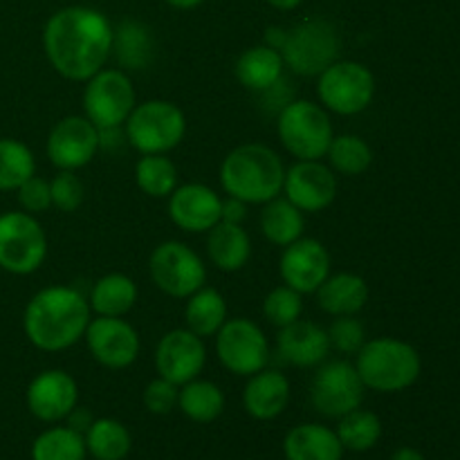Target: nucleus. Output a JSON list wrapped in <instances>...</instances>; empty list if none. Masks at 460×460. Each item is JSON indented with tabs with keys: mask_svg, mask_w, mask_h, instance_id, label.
<instances>
[{
	"mask_svg": "<svg viewBox=\"0 0 460 460\" xmlns=\"http://www.w3.org/2000/svg\"><path fill=\"white\" fill-rule=\"evenodd\" d=\"M135 182L146 196L169 198L178 189V169L164 155H144L135 166Z\"/></svg>",
	"mask_w": 460,
	"mask_h": 460,
	"instance_id": "nucleus-36",
	"label": "nucleus"
},
{
	"mask_svg": "<svg viewBox=\"0 0 460 460\" xmlns=\"http://www.w3.org/2000/svg\"><path fill=\"white\" fill-rule=\"evenodd\" d=\"M85 438L70 427H52L31 445V460H85Z\"/></svg>",
	"mask_w": 460,
	"mask_h": 460,
	"instance_id": "nucleus-34",
	"label": "nucleus"
},
{
	"mask_svg": "<svg viewBox=\"0 0 460 460\" xmlns=\"http://www.w3.org/2000/svg\"><path fill=\"white\" fill-rule=\"evenodd\" d=\"M178 407L182 409L184 416L193 422H214L225 409V395L214 382L191 380L182 385L178 395Z\"/></svg>",
	"mask_w": 460,
	"mask_h": 460,
	"instance_id": "nucleus-32",
	"label": "nucleus"
},
{
	"mask_svg": "<svg viewBox=\"0 0 460 460\" xmlns=\"http://www.w3.org/2000/svg\"><path fill=\"white\" fill-rule=\"evenodd\" d=\"M389 460H425V456L413 447H400Z\"/></svg>",
	"mask_w": 460,
	"mask_h": 460,
	"instance_id": "nucleus-46",
	"label": "nucleus"
},
{
	"mask_svg": "<svg viewBox=\"0 0 460 460\" xmlns=\"http://www.w3.org/2000/svg\"><path fill=\"white\" fill-rule=\"evenodd\" d=\"M45 57L70 81H88L111 57L112 27L102 12L67 7L54 13L43 30Z\"/></svg>",
	"mask_w": 460,
	"mask_h": 460,
	"instance_id": "nucleus-1",
	"label": "nucleus"
},
{
	"mask_svg": "<svg viewBox=\"0 0 460 460\" xmlns=\"http://www.w3.org/2000/svg\"><path fill=\"white\" fill-rule=\"evenodd\" d=\"M169 218L184 232H209L223 218V200L207 184H184L169 196Z\"/></svg>",
	"mask_w": 460,
	"mask_h": 460,
	"instance_id": "nucleus-20",
	"label": "nucleus"
},
{
	"mask_svg": "<svg viewBox=\"0 0 460 460\" xmlns=\"http://www.w3.org/2000/svg\"><path fill=\"white\" fill-rule=\"evenodd\" d=\"M286 198L301 211L317 214L331 207L337 198V175L319 160H299L286 171Z\"/></svg>",
	"mask_w": 460,
	"mask_h": 460,
	"instance_id": "nucleus-16",
	"label": "nucleus"
},
{
	"mask_svg": "<svg viewBox=\"0 0 460 460\" xmlns=\"http://www.w3.org/2000/svg\"><path fill=\"white\" fill-rule=\"evenodd\" d=\"M337 438H340L344 449H350V452H368L382 438L380 418L373 411H367V409H353V411L340 418Z\"/></svg>",
	"mask_w": 460,
	"mask_h": 460,
	"instance_id": "nucleus-33",
	"label": "nucleus"
},
{
	"mask_svg": "<svg viewBox=\"0 0 460 460\" xmlns=\"http://www.w3.org/2000/svg\"><path fill=\"white\" fill-rule=\"evenodd\" d=\"M99 151V128L88 117L72 115L57 121L48 137V157L57 169L75 171L93 162Z\"/></svg>",
	"mask_w": 460,
	"mask_h": 460,
	"instance_id": "nucleus-14",
	"label": "nucleus"
},
{
	"mask_svg": "<svg viewBox=\"0 0 460 460\" xmlns=\"http://www.w3.org/2000/svg\"><path fill=\"white\" fill-rule=\"evenodd\" d=\"M178 385L164 380V377H155L144 389V407L155 416H166L178 407Z\"/></svg>",
	"mask_w": 460,
	"mask_h": 460,
	"instance_id": "nucleus-41",
	"label": "nucleus"
},
{
	"mask_svg": "<svg viewBox=\"0 0 460 460\" xmlns=\"http://www.w3.org/2000/svg\"><path fill=\"white\" fill-rule=\"evenodd\" d=\"M328 341H331V349H337L344 355H355L359 353V349L364 346V326L359 319H355V314H346V317H337L332 322V326L328 328Z\"/></svg>",
	"mask_w": 460,
	"mask_h": 460,
	"instance_id": "nucleus-39",
	"label": "nucleus"
},
{
	"mask_svg": "<svg viewBox=\"0 0 460 460\" xmlns=\"http://www.w3.org/2000/svg\"><path fill=\"white\" fill-rule=\"evenodd\" d=\"M283 454L288 460H341L344 447L337 438V431L317 422H305L288 431Z\"/></svg>",
	"mask_w": 460,
	"mask_h": 460,
	"instance_id": "nucleus-23",
	"label": "nucleus"
},
{
	"mask_svg": "<svg viewBox=\"0 0 460 460\" xmlns=\"http://www.w3.org/2000/svg\"><path fill=\"white\" fill-rule=\"evenodd\" d=\"M247 216V205L238 198L229 196L227 200H223V218L220 220H227V223H236L241 225Z\"/></svg>",
	"mask_w": 460,
	"mask_h": 460,
	"instance_id": "nucleus-44",
	"label": "nucleus"
},
{
	"mask_svg": "<svg viewBox=\"0 0 460 460\" xmlns=\"http://www.w3.org/2000/svg\"><path fill=\"white\" fill-rule=\"evenodd\" d=\"M148 272L153 283L175 299H189L207 281V270L200 256L180 241L157 245L148 261Z\"/></svg>",
	"mask_w": 460,
	"mask_h": 460,
	"instance_id": "nucleus-10",
	"label": "nucleus"
},
{
	"mask_svg": "<svg viewBox=\"0 0 460 460\" xmlns=\"http://www.w3.org/2000/svg\"><path fill=\"white\" fill-rule=\"evenodd\" d=\"M279 52L295 75L319 76L340 58L341 39L332 22L323 18H308L286 31Z\"/></svg>",
	"mask_w": 460,
	"mask_h": 460,
	"instance_id": "nucleus-6",
	"label": "nucleus"
},
{
	"mask_svg": "<svg viewBox=\"0 0 460 460\" xmlns=\"http://www.w3.org/2000/svg\"><path fill=\"white\" fill-rule=\"evenodd\" d=\"M84 438L85 449L94 460H124L133 445L128 429L112 418L93 420Z\"/></svg>",
	"mask_w": 460,
	"mask_h": 460,
	"instance_id": "nucleus-31",
	"label": "nucleus"
},
{
	"mask_svg": "<svg viewBox=\"0 0 460 460\" xmlns=\"http://www.w3.org/2000/svg\"><path fill=\"white\" fill-rule=\"evenodd\" d=\"M90 425H93V416H90V411H85V409H72L70 416H67V427L75 431H79V434L85 436V431L90 429Z\"/></svg>",
	"mask_w": 460,
	"mask_h": 460,
	"instance_id": "nucleus-45",
	"label": "nucleus"
},
{
	"mask_svg": "<svg viewBox=\"0 0 460 460\" xmlns=\"http://www.w3.org/2000/svg\"><path fill=\"white\" fill-rule=\"evenodd\" d=\"M290 402V382L281 371H259L243 389V407L256 420H274Z\"/></svg>",
	"mask_w": 460,
	"mask_h": 460,
	"instance_id": "nucleus-22",
	"label": "nucleus"
},
{
	"mask_svg": "<svg viewBox=\"0 0 460 460\" xmlns=\"http://www.w3.org/2000/svg\"><path fill=\"white\" fill-rule=\"evenodd\" d=\"M49 191H52V205L66 211V214H72V211L79 209L85 200L84 182L72 171H61L49 182Z\"/></svg>",
	"mask_w": 460,
	"mask_h": 460,
	"instance_id": "nucleus-40",
	"label": "nucleus"
},
{
	"mask_svg": "<svg viewBox=\"0 0 460 460\" xmlns=\"http://www.w3.org/2000/svg\"><path fill=\"white\" fill-rule=\"evenodd\" d=\"M301 310H304V301L296 290H292L290 286L274 288L268 296H265L263 304V314L270 323H274L277 328L288 326V323L296 322L301 317Z\"/></svg>",
	"mask_w": 460,
	"mask_h": 460,
	"instance_id": "nucleus-38",
	"label": "nucleus"
},
{
	"mask_svg": "<svg viewBox=\"0 0 460 460\" xmlns=\"http://www.w3.org/2000/svg\"><path fill=\"white\" fill-rule=\"evenodd\" d=\"M304 225V211L296 209L288 198H274L265 202L261 214V232L272 245L288 247L290 243L299 241Z\"/></svg>",
	"mask_w": 460,
	"mask_h": 460,
	"instance_id": "nucleus-30",
	"label": "nucleus"
},
{
	"mask_svg": "<svg viewBox=\"0 0 460 460\" xmlns=\"http://www.w3.org/2000/svg\"><path fill=\"white\" fill-rule=\"evenodd\" d=\"M111 52L126 70H146L155 57V40L146 25L137 21H124L117 30H112Z\"/></svg>",
	"mask_w": 460,
	"mask_h": 460,
	"instance_id": "nucleus-26",
	"label": "nucleus"
},
{
	"mask_svg": "<svg viewBox=\"0 0 460 460\" xmlns=\"http://www.w3.org/2000/svg\"><path fill=\"white\" fill-rule=\"evenodd\" d=\"M90 323V305L75 288L52 286L36 292L22 314L25 335L36 349L58 353L75 346Z\"/></svg>",
	"mask_w": 460,
	"mask_h": 460,
	"instance_id": "nucleus-2",
	"label": "nucleus"
},
{
	"mask_svg": "<svg viewBox=\"0 0 460 460\" xmlns=\"http://www.w3.org/2000/svg\"><path fill=\"white\" fill-rule=\"evenodd\" d=\"M283 57L270 45H256L236 61V79L252 93H263L283 76Z\"/></svg>",
	"mask_w": 460,
	"mask_h": 460,
	"instance_id": "nucleus-27",
	"label": "nucleus"
},
{
	"mask_svg": "<svg viewBox=\"0 0 460 460\" xmlns=\"http://www.w3.org/2000/svg\"><path fill=\"white\" fill-rule=\"evenodd\" d=\"M268 3L272 4V7H277V9H283V12H290V9L299 7V4H301V0H268Z\"/></svg>",
	"mask_w": 460,
	"mask_h": 460,
	"instance_id": "nucleus-47",
	"label": "nucleus"
},
{
	"mask_svg": "<svg viewBox=\"0 0 460 460\" xmlns=\"http://www.w3.org/2000/svg\"><path fill=\"white\" fill-rule=\"evenodd\" d=\"M137 301V286L126 274H106L90 292V305L99 317H124Z\"/></svg>",
	"mask_w": 460,
	"mask_h": 460,
	"instance_id": "nucleus-28",
	"label": "nucleus"
},
{
	"mask_svg": "<svg viewBox=\"0 0 460 460\" xmlns=\"http://www.w3.org/2000/svg\"><path fill=\"white\" fill-rule=\"evenodd\" d=\"M187 133V119L175 103L151 99L133 108L126 119V142L144 155H164Z\"/></svg>",
	"mask_w": 460,
	"mask_h": 460,
	"instance_id": "nucleus-7",
	"label": "nucleus"
},
{
	"mask_svg": "<svg viewBox=\"0 0 460 460\" xmlns=\"http://www.w3.org/2000/svg\"><path fill=\"white\" fill-rule=\"evenodd\" d=\"M286 166L265 144H243L220 164V184L225 193L245 205H265L281 196Z\"/></svg>",
	"mask_w": 460,
	"mask_h": 460,
	"instance_id": "nucleus-3",
	"label": "nucleus"
},
{
	"mask_svg": "<svg viewBox=\"0 0 460 460\" xmlns=\"http://www.w3.org/2000/svg\"><path fill=\"white\" fill-rule=\"evenodd\" d=\"M48 256V236L27 211L0 214V268L9 274L36 272Z\"/></svg>",
	"mask_w": 460,
	"mask_h": 460,
	"instance_id": "nucleus-8",
	"label": "nucleus"
},
{
	"mask_svg": "<svg viewBox=\"0 0 460 460\" xmlns=\"http://www.w3.org/2000/svg\"><path fill=\"white\" fill-rule=\"evenodd\" d=\"M207 254H209L211 263L223 272H238L245 268L252 256L250 236L243 225L220 220L214 229H209Z\"/></svg>",
	"mask_w": 460,
	"mask_h": 460,
	"instance_id": "nucleus-25",
	"label": "nucleus"
},
{
	"mask_svg": "<svg viewBox=\"0 0 460 460\" xmlns=\"http://www.w3.org/2000/svg\"><path fill=\"white\" fill-rule=\"evenodd\" d=\"M216 335V353L229 373L250 377L263 371L270 359V346L254 322L243 317L227 319Z\"/></svg>",
	"mask_w": 460,
	"mask_h": 460,
	"instance_id": "nucleus-12",
	"label": "nucleus"
},
{
	"mask_svg": "<svg viewBox=\"0 0 460 460\" xmlns=\"http://www.w3.org/2000/svg\"><path fill=\"white\" fill-rule=\"evenodd\" d=\"M166 3L173 4V7H178V9H193V7H198L202 0H166Z\"/></svg>",
	"mask_w": 460,
	"mask_h": 460,
	"instance_id": "nucleus-48",
	"label": "nucleus"
},
{
	"mask_svg": "<svg viewBox=\"0 0 460 460\" xmlns=\"http://www.w3.org/2000/svg\"><path fill=\"white\" fill-rule=\"evenodd\" d=\"M331 169L341 175H362L373 164V151L358 135H340L332 137L326 153Z\"/></svg>",
	"mask_w": 460,
	"mask_h": 460,
	"instance_id": "nucleus-37",
	"label": "nucleus"
},
{
	"mask_svg": "<svg viewBox=\"0 0 460 460\" xmlns=\"http://www.w3.org/2000/svg\"><path fill=\"white\" fill-rule=\"evenodd\" d=\"M317 301L323 313L332 317L358 314L368 301V286L362 277L350 272L328 274L326 281L319 286Z\"/></svg>",
	"mask_w": 460,
	"mask_h": 460,
	"instance_id": "nucleus-24",
	"label": "nucleus"
},
{
	"mask_svg": "<svg viewBox=\"0 0 460 460\" xmlns=\"http://www.w3.org/2000/svg\"><path fill=\"white\" fill-rule=\"evenodd\" d=\"M27 409L31 416L43 422H58L70 416L72 409L79 400V389H76L75 377L67 376L66 371H43L30 382L27 386Z\"/></svg>",
	"mask_w": 460,
	"mask_h": 460,
	"instance_id": "nucleus-19",
	"label": "nucleus"
},
{
	"mask_svg": "<svg viewBox=\"0 0 460 460\" xmlns=\"http://www.w3.org/2000/svg\"><path fill=\"white\" fill-rule=\"evenodd\" d=\"M364 400L359 373L349 362H331L317 371L310 385V402L326 418H341L358 409Z\"/></svg>",
	"mask_w": 460,
	"mask_h": 460,
	"instance_id": "nucleus-13",
	"label": "nucleus"
},
{
	"mask_svg": "<svg viewBox=\"0 0 460 460\" xmlns=\"http://www.w3.org/2000/svg\"><path fill=\"white\" fill-rule=\"evenodd\" d=\"M317 94L328 111L337 115H358L371 106L376 76L364 63L335 61L319 75Z\"/></svg>",
	"mask_w": 460,
	"mask_h": 460,
	"instance_id": "nucleus-9",
	"label": "nucleus"
},
{
	"mask_svg": "<svg viewBox=\"0 0 460 460\" xmlns=\"http://www.w3.org/2000/svg\"><path fill=\"white\" fill-rule=\"evenodd\" d=\"M277 349L283 362L292 364V367L310 368L326 359L331 341H328V332L319 328L317 323L296 319V322L288 323L279 331Z\"/></svg>",
	"mask_w": 460,
	"mask_h": 460,
	"instance_id": "nucleus-21",
	"label": "nucleus"
},
{
	"mask_svg": "<svg viewBox=\"0 0 460 460\" xmlns=\"http://www.w3.org/2000/svg\"><path fill=\"white\" fill-rule=\"evenodd\" d=\"M259 94L263 97V102L268 103L270 112H277V115L288 106V103L295 102V99H292V84L286 79V76H281L277 84L270 85L268 90H263V93Z\"/></svg>",
	"mask_w": 460,
	"mask_h": 460,
	"instance_id": "nucleus-43",
	"label": "nucleus"
},
{
	"mask_svg": "<svg viewBox=\"0 0 460 460\" xmlns=\"http://www.w3.org/2000/svg\"><path fill=\"white\" fill-rule=\"evenodd\" d=\"M133 108L135 88L126 72L99 70L97 75L90 76L84 93V111L97 128L126 124Z\"/></svg>",
	"mask_w": 460,
	"mask_h": 460,
	"instance_id": "nucleus-11",
	"label": "nucleus"
},
{
	"mask_svg": "<svg viewBox=\"0 0 460 460\" xmlns=\"http://www.w3.org/2000/svg\"><path fill=\"white\" fill-rule=\"evenodd\" d=\"M277 133L281 144L296 160L326 157L332 137L331 117L319 103L295 99L277 115Z\"/></svg>",
	"mask_w": 460,
	"mask_h": 460,
	"instance_id": "nucleus-5",
	"label": "nucleus"
},
{
	"mask_svg": "<svg viewBox=\"0 0 460 460\" xmlns=\"http://www.w3.org/2000/svg\"><path fill=\"white\" fill-rule=\"evenodd\" d=\"M207 362L202 337L189 328H175L166 332L155 349V368L160 377L182 386L196 380Z\"/></svg>",
	"mask_w": 460,
	"mask_h": 460,
	"instance_id": "nucleus-15",
	"label": "nucleus"
},
{
	"mask_svg": "<svg viewBox=\"0 0 460 460\" xmlns=\"http://www.w3.org/2000/svg\"><path fill=\"white\" fill-rule=\"evenodd\" d=\"M184 322L198 337H211L227 322V304L225 296L214 288H205L193 292L184 308Z\"/></svg>",
	"mask_w": 460,
	"mask_h": 460,
	"instance_id": "nucleus-29",
	"label": "nucleus"
},
{
	"mask_svg": "<svg viewBox=\"0 0 460 460\" xmlns=\"http://www.w3.org/2000/svg\"><path fill=\"white\" fill-rule=\"evenodd\" d=\"M279 272L286 286H290L299 295H310V292H317L331 274V256L326 247L314 238H299L286 247Z\"/></svg>",
	"mask_w": 460,
	"mask_h": 460,
	"instance_id": "nucleus-18",
	"label": "nucleus"
},
{
	"mask_svg": "<svg viewBox=\"0 0 460 460\" xmlns=\"http://www.w3.org/2000/svg\"><path fill=\"white\" fill-rule=\"evenodd\" d=\"M36 171L34 153L22 142L0 137V191H16Z\"/></svg>",
	"mask_w": 460,
	"mask_h": 460,
	"instance_id": "nucleus-35",
	"label": "nucleus"
},
{
	"mask_svg": "<svg viewBox=\"0 0 460 460\" xmlns=\"http://www.w3.org/2000/svg\"><path fill=\"white\" fill-rule=\"evenodd\" d=\"M85 341L102 367L119 371L130 367L139 355V335L121 317H99L85 328Z\"/></svg>",
	"mask_w": 460,
	"mask_h": 460,
	"instance_id": "nucleus-17",
	"label": "nucleus"
},
{
	"mask_svg": "<svg viewBox=\"0 0 460 460\" xmlns=\"http://www.w3.org/2000/svg\"><path fill=\"white\" fill-rule=\"evenodd\" d=\"M18 191V202H21L22 209L27 214H43L52 207V191H49V182L48 180L39 178V175H31L27 178L21 187L16 189Z\"/></svg>",
	"mask_w": 460,
	"mask_h": 460,
	"instance_id": "nucleus-42",
	"label": "nucleus"
},
{
	"mask_svg": "<svg viewBox=\"0 0 460 460\" xmlns=\"http://www.w3.org/2000/svg\"><path fill=\"white\" fill-rule=\"evenodd\" d=\"M364 389L377 394H398L409 389L420 376V355L407 341L394 337H377L364 341L355 364Z\"/></svg>",
	"mask_w": 460,
	"mask_h": 460,
	"instance_id": "nucleus-4",
	"label": "nucleus"
}]
</instances>
